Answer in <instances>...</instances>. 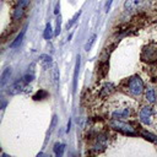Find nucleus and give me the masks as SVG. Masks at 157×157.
Returning <instances> with one entry per match:
<instances>
[{
  "instance_id": "f257e3e1",
  "label": "nucleus",
  "mask_w": 157,
  "mask_h": 157,
  "mask_svg": "<svg viewBox=\"0 0 157 157\" xmlns=\"http://www.w3.org/2000/svg\"><path fill=\"white\" fill-rule=\"evenodd\" d=\"M33 74H26L25 76H22L21 78H19L17 81H15L14 84H12L9 88V95H17V93H21L22 91L26 88V86H27L32 80H33Z\"/></svg>"
},
{
  "instance_id": "f03ea898",
  "label": "nucleus",
  "mask_w": 157,
  "mask_h": 157,
  "mask_svg": "<svg viewBox=\"0 0 157 157\" xmlns=\"http://www.w3.org/2000/svg\"><path fill=\"white\" fill-rule=\"evenodd\" d=\"M111 126L114 129V130H118L125 135H132V136H135L138 135V132L135 130V128H133L132 124L129 123H125V122H122L120 119H112L111 122Z\"/></svg>"
},
{
  "instance_id": "7ed1b4c3",
  "label": "nucleus",
  "mask_w": 157,
  "mask_h": 157,
  "mask_svg": "<svg viewBox=\"0 0 157 157\" xmlns=\"http://www.w3.org/2000/svg\"><path fill=\"white\" fill-rule=\"evenodd\" d=\"M128 91L133 96H140L144 92V82L138 75L132 76L128 80Z\"/></svg>"
},
{
  "instance_id": "20e7f679",
  "label": "nucleus",
  "mask_w": 157,
  "mask_h": 157,
  "mask_svg": "<svg viewBox=\"0 0 157 157\" xmlns=\"http://www.w3.org/2000/svg\"><path fill=\"white\" fill-rule=\"evenodd\" d=\"M107 144H108V135L107 134H98L93 141V145H92V150L97 153V152H102L104 149L107 147Z\"/></svg>"
},
{
  "instance_id": "39448f33",
  "label": "nucleus",
  "mask_w": 157,
  "mask_h": 157,
  "mask_svg": "<svg viewBox=\"0 0 157 157\" xmlns=\"http://www.w3.org/2000/svg\"><path fill=\"white\" fill-rule=\"evenodd\" d=\"M152 114H153V111H152V107L150 106H145L142 107V109L140 111L139 113V120L142 123V124H150L151 123V119H152Z\"/></svg>"
},
{
  "instance_id": "423d86ee",
  "label": "nucleus",
  "mask_w": 157,
  "mask_h": 157,
  "mask_svg": "<svg viewBox=\"0 0 157 157\" xmlns=\"http://www.w3.org/2000/svg\"><path fill=\"white\" fill-rule=\"evenodd\" d=\"M141 58H142L144 60L149 61V63H151V61L156 60V59H157V49H153V48H151V47L145 48V49L142 50Z\"/></svg>"
},
{
  "instance_id": "0eeeda50",
  "label": "nucleus",
  "mask_w": 157,
  "mask_h": 157,
  "mask_svg": "<svg viewBox=\"0 0 157 157\" xmlns=\"http://www.w3.org/2000/svg\"><path fill=\"white\" fill-rule=\"evenodd\" d=\"M114 90H115V86H114L112 82H107V84H104L103 87L101 88L99 96H101V97H108L112 92H114Z\"/></svg>"
},
{
  "instance_id": "6e6552de",
  "label": "nucleus",
  "mask_w": 157,
  "mask_h": 157,
  "mask_svg": "<svg viewBox=\"0 0 157 157\" xmlns=\"http://www.w3.org/2000/svg\"><path fill=\"white\" fill-rule=\"evenodd\" d=\"M130 109L129 108H123V109H117L112 113L113 119H123V118H128L130 115Z\"/></svg>"
},
{
  "instance_id": "1a4fd4ad",
  "label": "nucleus",
  "mask_w": 157,
  "mask_h": 157,
  "mask_svg": "<svg viewBox=\"0 0 157 157\" xmlns=\"http://www.w3.org/2000/svg\"><path fill=\"white\" fill-rule=\"evenodd\" d=\"M25 33H26V27H23L22 30H21V32L19 33V36L12 41V43L10 44V48L11 49H14V48H17V47H20V44L22 43V41H23V37H25Z\"/></svg>"
},
{
  "instance_id": "9d476101",
  "label": "nucleus",
  "mask_w": 157,
  "mask_h": 157,
  "mask_svg": "<svg viewBox=\"0 0 157 157\" xmlns=\"http://www.w3.org/2000/svg\"><path fill=\"white\" fill-rule=\"evenodd\" d=\"M80 55L77 57V60H76V65H75V73H74V84H73V91L75 92L76 91V87H77V75H78V69H80Z\"/></svg>"
},
{
  "instance_id": "9b49d317",
  "label": "nucleus",
  "mask_w": 157,
  "mask_h": 157,
  "mask_svg": "<svg viewBox=\"0 0 157 157\" xmlns=\"http://www.w3.org/2000/svg\"><path fill=\"white\" fill-rule=\"evenodd\" d=\"M52 61H53V60H52V57L48 55V54H42L41 57H39V63H41L42 67L46 68V69L50 67V65H52Z\"/></svg>"
},
{
  "instance_id": "f8f14e48",
  "label": "nucleus",
  "mask_w": 157,
  "mask_h": 157,
  "mask_svg": "<svg viewBox=\"0 0 157 157\" xmlns=\"http://www.w3.org/2000/svg\"><path fill=\"white\" fill-rule=\"evenodd\" d=\"M23 14H25V7L17 5L14 10V14H12V19H14V21H19L23 16Z\"/></svg>"
},
{
  "instance_id": "ddd939ff",
  "label": "nucleus",
  "mask_w": 157,
  "mask_h": 157,
  "mask_svg": "<svg viewBox=\"0 0 157 157\" xmlns=\"http://www.w3.org/2000/svg\"><path fill=\"white\" fill-rule=\"evenodd\" d=\"M145 96H146V99H147L150 103H155V102H156V92H155V90H153L152 87H149V88L146 90Z\"/></svg>"
},
{
  "instance_id": "4468645a",
  "label": "nucleus",
  "mask_w": 157,
  "mask_h": 157,
  "mask_svg": "<svg viewBox=\"0 0 157 157\" xmlns=\"http://www.w3.org/2000/svg\"><path fill=\"white\" fill-rule=\"evenodd\" d=\"M64 149H65L64 144L57 142L55 145H54V153H55L58 157H60V156H63V153H64Z\"/></svg>"
},
{
  "instance_id": "2eb2a0df",
  "label": "nucleus",
  "mask_w": 157,
  "mask_h": 157,
  "mask_svg": "<svg viewBox=\"0 0 157 157\" xmlns=\"http://www.w3.org/2000/svg\"><path fill=\"white\" fill-rule=\"evenodd\" d=\"M48 92H47V91H44V90H39L38 91V92L33 96V99L34 101H41V99H44V98H47L48 97Z\"/></svg>"
},
{
  "instance_id": "dca6fc26",
  "label": "nucleus",
  "mask_w": 157,
  "mask_h": 157,
  "mask_svg": "<svg viewBox=\"0 0 157 157\" xmlns=\"http://www.w3.org/2000/svg\"><path fill=\"white\" fill-rule=\"evenodd\" d=\"M43 37H44V39H49L53 37V30H52V26H50V23H47L46 25V28H44V33H43Z\"/></svg>"
},
{
  "instance_id": "f3484780",
  "label": "nucleus",
  "mask_w": 157,
  "mask_h": 157,
  "mask_svg": "<svg viewBox=\"0 0 157 157\" xmlns=\"http://www.w3.org/2000/svg\"><path fill=\"white\" fill-rule=\"evenodd\" d=\"M10 76H11V68H7V69L3 73V75H1V86H4V85L7 82V80L10 78Z\"/></svg>"
},
{
  "instance_id": "a211bd4d",
  "label": "nucleus",
  "mask_w": 157,
  "mask_h": 157,
  "mask_svg": "<svg viewBox=\"0 0 157 157\" xmlns=\"http://www.w3.org/2000/svg\"><path fill=\"white\" fill-rule=\"evenodd\" d=\"M80 15H81V11L76 12V14L74 15V17H73V19L70 20V22H68V23H67V30H70V28L73 27V25H74V23H75V22L77 21V19L80 17Z\"/></svg>"
},
{
  "instance_id": "6ab92c4d",
  "label": "nucleus",
  "mask_w": 157,
  "mask_h": 157,
  "mask_svg": "<svg viewBox=\"0 0 157 157\" xmlns=\"http://www.w3.org/2000/svg\"><path fill=\"white\" fill-rule=\"evenodd\" d=\"M96 38H97V36H96V34H93L92 37L90 38V41L85 44V50H86V52L91 50V48H92V46H93V44H95V42H96Z\"/></svg>"
},
{
  "instance_id": "aec40b11",
  "label": "nucleus",
  "mask_w": 157,
  "mask_h": 157,
  "mask_svg": "<svg viewBox=\"0 0 157 157\" xmlns=\"http://www.w3.org/2000/svg\"><path fill=\"white\" fill-rule=\"evenodd\" d=\"M52 75H53V80L55 84L59 82V77H60V74H59V69L57 67L53 68V71H52Z\"/></svg>"
},
{
  "instance_id": "412c9836",
  "label": "nucleus",
  "mask_w": 157,
  "mask_h": 157,
  "mask_svg": "<svg viewBox=\"0 0 157 157\" xmlns=\"http://www.w3.org/2000/svg\"><path fill=\"white\" fill-rule=\"evenodd\" d=\"M60 27H61V17L59 16L57 19V27H55V34H59L60 33Z\"/></svg>"
},
{
  "instance_id": "4be33fe9",
  "label": "nucleus",
  "mask_w": 157,
  "mask_h": 157,
  "mask_svg": "<svg viewBox=\"0 0 157 157\" xmlns=\"http://www.w3.org/2000/svg\"><path fill=\"white\" fill-rule=\"evenodd\" d=\"M30 3H31V0H19V5L25 7V9L30 5Z\"/></svg>"
},
{
  "instance_id": "5701e85b",
  "label": "nucleus",
  "mask_w": 157,
  "mask_h": 157,
  "mask_svg": "<svg viewBox=\"0 0 157 157\" xmlns=\"http://www.w3.org/2000/svg\"><path fill=\"white\" fill-rule=\"evenodd\" d=\"M55 124H57V115H54V117H53V120H52V124H50V129H49V133H52V130L54 129Z\"/></svg>"
},
{
  "instance_id": "b1692460",
  "label": "nucleus",
  "mask_w": 157,
  "mask_h": 157,
  "mask_svg": "<svg viewBox=\"0 0 157 157\" xmlns=\"http://www.w3.org/2000/svg\"><path fill=\"white\" fill-rule=\"evenodd\" d=\"M112 3H113V0H109V3L106 5V11L108 12L109 11V9H111V5H112Z\"/></svg>"
},
{
  "instance_id": "393cba45",
  "label": "nucleus",
  "mask_w": 157,
  "mask_h": 157,
  "mask_svg": "<svg viewBox=\"0 0 157 157\" xmlns=\"http://www.w3.org/2000/svg\"><path fill=\"white\" fill-rule=\"evenodd\" d=\"M59 9H60V4L58 3V4H57V6H55V10H54V14H55V15H58V12H59Z\"/></svg>"
}]
</instances>
